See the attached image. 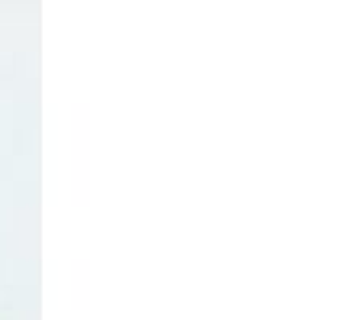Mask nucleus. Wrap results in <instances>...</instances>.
<instances>
[]
</instances>
